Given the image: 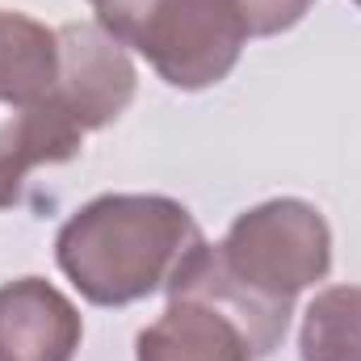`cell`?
<instances>
[{"label":"cell","mask_w":361,"mask_h":361,"mask_svg":"<svg viewBox=\"0 0 361 361\" xmlns=\"http://www.w3.org/2000/svg\"><path fill=\"white\" fill-rule=\"evenodd\" d=\"M302 361H361V286H328L311 298L298 332Z\"/></svg>","instance_id":"9"},{"label":"cell","mask_w":361,"mask_h":361,"mask_svg":"<svg viewBox=\"0 0 361 361\" xmlns=\"http://www.w3.org/2000/svg\"><path fill=\"white\" fill-rule=\"evenodd\" d=\"M214 252L244 294L290 315L294 298L332 269V227L302 197H269L244 210Z\"/></svg>","instance_id":"3"},{"label":"cell","mask_w":361,"mask_h":361,"mask_svg":"<svg viewBox=\"0 0 361 361\" xmlns=\"http://www.w3.org/2000/svg\"><path fill=\"white\" fill-rule=\"evenodd\" d=\"M202 244L197 219L177 197L101 193L59 227L55 261L92 307H130L169 290Z\"/></svg>","instance_id":"1"},{"label":"cell","mask_w":361,"mask_h":361,"mask_svg":"<svg viewBox=\"0 0 361 361\" xmlns=\"http://www.w3.org/2000/svg\"><path fill=\"white\" fill-rule=\"evenodd\" d=\"M135 361H261L248 332L206 294L169 290V307L135 341Z\"/></svg>","instance_id":"6"},{"label":"cell","mask_w":361,"mask_h":361,"mask_svg":"<svg viewBox=\"0 0 361 361\" xmlns=\"http://www.w3.org/2000/svg\"><path fill=\"white\" fill-rule=\"evenodd\" d=\"M353 4H357V8H361V0H353Z\"/></svg>","instance_id":"11"},{"label":"cell","mask_w":361,"mask_h":361,"mask_svg":"<svg viewBox=\"0 0 361 361\" xmlns=\"http://www.w3.org/2000/svg\"><path fill=\"white\" fill-rule=\"evenodd\" d=\"M97 25L139 51L180 92L227 80L248 42L231 0H101Z\"/></svg>","instance_id":"2"},{"label":"cell","mask_w":361,"mask_h":361,"mask_svg":"<svg viewBox=\"0 0 361 361\" xmlns=\"http://www.w3.org/2000/svg\"><path fill=\"white\" fill-rule=\"evenodd\" d=\"M92 4H101V0H92Z\"/></svg>","instance_id":"12"},{"label":"cell","mask_w":361,"mask_h":361,"mask_svg":"<svg viewBox=\"0 0 361 361\" xmlns=\"http://www.w3.org/2000/svg\"><path fill=\"white\" fill-rule=\"evenodd\" d=\"M85 319L47 277L0 286V361H76Z\"/></svg>","instance_id":"5"},{"label":"cell","mask_w":361,"mask_h":361,"mask_svg":"<svg viewBox=\"0 0 361 361\" xmlns=\"http://www.w3.org/2000/svg\"><path fill=\"white\" fill-rule=\"evenodd\" d=\"M311 4L315 0H231V8L240 13L248 38H273V34L294 30L311 13Z\"/></svg>","instance_id":"10"},{"label":"cell","mask_w":361,"mask_h":361,"mask_svg":"<svg viewBox=\"0 0 361 361\" xmlns=\"http://www.w3.org/2000/svg\"><path fill=\"white\" fill-rule=\"evenodd\" d=\"M59 34L42 21L0 8V105H34L55 92Z\"/></svg>","instance_id":"8"},{"label":"cell","mask_w":361,"mask_h":361,"mask_svg":"<svg viewBox=\"0 0 361 361\" xmlns=\"http://www.w3.org/2000/svg\"><path fill=\"white\" fill-rule=\"evenodd\" d=\"M85 147V130L72 122V114L47 97L34 105H21L0 126V210H13L25 193V177L42 164H68Z\"/></svg>","instance_id":"7"},{"label":"cell","mask_w":361,"mask_h":361,"mask_svg":"<svg viewBox=\"0 0 361 361\" xmlns=\"http://www.w3.org/2000/svg\"><path fill=\"white\" fill-rule=\"evenodd\" d=\"M55 34H59V72L51 97L72 114V122L85 135L105 130L126 114L139 89L130 51L97 21H72L59 25Z\"/></svg>","instance_id":"4"}]
</instances>
